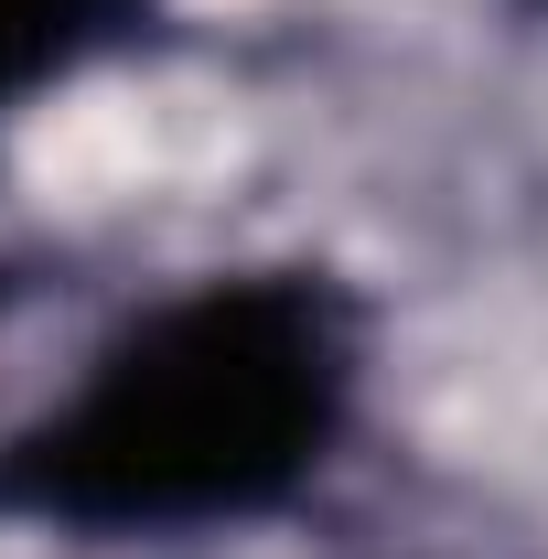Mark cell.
I'll return each instance as SVG.
<instances>
[{"label": "cell", "instance_id": "6da1fadb", "mask_svg": "<svg viewBox=\"0 0 548 559\" xmlns=\"http://www.w3.org/2000/svg\"><path fill=\"white\" fill-rule=\"evenodd\" d=\"M355 409V323L323 270H237L75 377V399L0 441V516L65 538L248 527L334 463Z\"/></svg>", "mask_w": 548, "mask_h": 559}, {"label": "cell", "instance_id": "7a4b0ae2", "mask_svg": "<svg viewBox=\"0 0 548 559\" xmlns=\"http://www.w3.org/2000/svg\"><path fill=\"white\" fill-rule=\"evenodd\" d=\"M151 0H0V119L22 97H44L55 75H75L97 44H119Z\"/></svg>", "mask_w": 548, "mask_h": 559}]
</instances>
